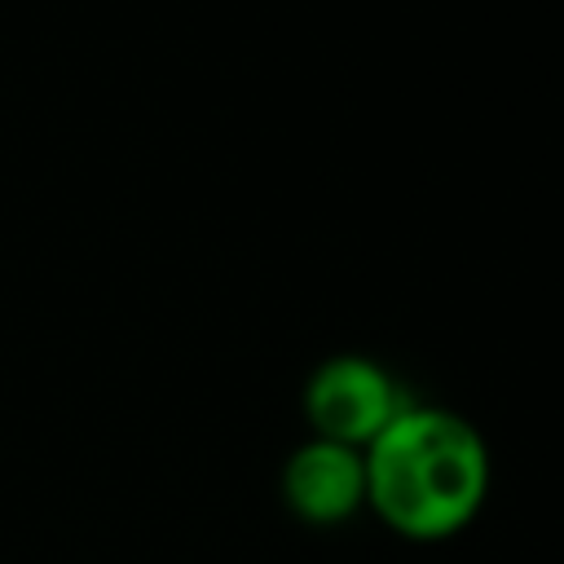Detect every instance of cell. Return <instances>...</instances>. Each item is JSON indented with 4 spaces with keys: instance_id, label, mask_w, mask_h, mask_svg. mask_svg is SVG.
Returning a JSON list of instances; mask_svg holds the SVG:
<instances>
[{
    "instance_id": "obj_1",
    "label": "cell",
    "mask_w": 564,
    "mask_h": 564,
    "mask_svg": "<svg viewBox=\"0 0 564 564\" xmlns=\"http://www.w3.org/2000/svg\"><path fill=\"white\" fill-rule=\"evenodd\" d=\"M366 498L405 538H445L463 529L489 485L480 436L445 414L405 405L366 445Z\"/></svg>"
},
{
    "instance_id": "obj_2",
    "label": "cell",
    "mask_w": 564,
    "mask_h": 564,
    "mask_svg": "<svg viewBox=\"0 0 564 564\" xmlns=\"http://www.w3.org/2000/svg\"><path fill=\"white\" fill-rule=\"evenodd\" d=\"M304 410H308L313 427L322 432V441L357 449V445H370L405 410V401L397 397L392 379L375 361L335 357L308 379Z\"/></svg>"
},
{
    "instance_id": "obj_3",
    "label": "cell",
    "mask_w": 564,
    "mask_h": 564,
    "mask_svg": "<svg viewBox=\"0 0 564 564\" xmlns=\"http://www.w3.org/2000/svg\"><path fill=\"white\" fill-rule=\"evenodd\" d=\"M286 498L308 524H335L366 498V463L357 449L313 441L286 463Z\"/></svg>"
}]
</instances>
